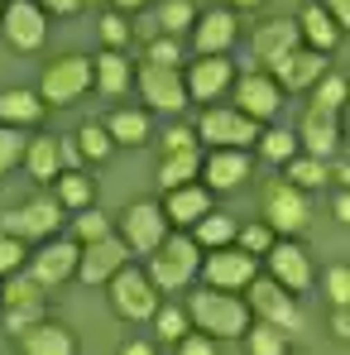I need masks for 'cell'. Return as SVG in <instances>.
Returning a JSON list of instances; mask_svg holds the SVG:
<instances>
[{"label":"cell","instance_id":"cell-21","mask_svg":"<svg viewBox=\"0 0 350 355\" xmlns=\"http://www.w3.org/2000/svg\"><path fill=\"white\" fill-rule=\"evenodd\" d=\"M297 34H302L317 53H326V49H336V44H341V24L322 10V0H312V5L297 15Z\"/></svg>","mask_w":350,"mask_h":355},{"label":"cell","instance_id":"cell-14","mask_svg":"<svg viewBox=\"0 0 350 355\" xmlns=\"http://www.w3.org/2000/svg\"><path fill=\"white\" fill-rule=\"evenodd\" d=\"M192 29H197L192 44H197L202 58H221V53L235 44V15H231V10H207Z\"/></svg>","mask_w":350,"mask_h":355},{"label":"cell","instance_id":"cell-9","mask_svg":"<svg viewBox=\"0 0 350 355\" xmlns=\"http://www.w3.org/2000/svg\"><path fill=\"white\" fill-rule=\"evenodd\" d=\"M139 92H144V101L159 106V111H182V106H187V87H182V72H177V67L144 62V67H139Z\"/></svg>","mask_w":350,"mask_h":355},{"label":"cell","instance_id":"cell-29","mask_svg":"<svg viewBox=\"0 0 350 355\" xmlns=\"http://www.w3.org/2000/svg\"><path fill=\"white\" fill-rule=\"evenodd\" d=\"M24 164H29V173H34V178H53L62 168V144H58V139H29Z\"/></svg>","mask_w":350,"mask_h":355},{"label":"cell","instance_id":"cell-12","mask_svg":"<svg viewBox=\"0 0 350 355\" xmlns=\"http://www.w3.org/2000/svg\"><path fill=\"white\" fill-rule=\"evenodd\" d=\"M235 96H240V116L269 120L279 111V101H283V87H279L274 77H264V72H245L240 87H235Z\"/></svg>","mask_w":350,"mask_h":355},{"label":"cell","instance_id":"cell-55","mask_svg":"<svg viewBox=\"0 0 350 355\" xmlns=\"http://www.w3.org/2000/svg\"><path fill=\"white\" fill-rule=\"evenodd\" d=\"M144 0H116V10H139Z\"/></svg>","mask_w":350,"mask_h":355},{"label":"cell","instance_id":"cell-41","mask_svg":"<svg viewBox=\"0 0 350 355\" xmlns=\"http://www.w3.org/2000/svg\"><path fill=\"white\" fill-rule=\"evenodd\" d=\"M44 322V302H19V307H10V317H5V327L15 331V336H24L29 327H39Z\"/></svg>","mask_w":350,"mask_h":355},{"label":"cell","instance_id":"cell-11","mask_svg":"<svg viewBox=\"0 0 350 355\" xmlns=\"http://www.w3.org/2000/svg\"><path fill=\"white\" fill-rule=\"evenodd\" d=\"M0 19H5V39H10L15 49H39L44 34H49L44 10H39L34 0H10V5L0 10Z\"/></svg>","mask_w":350,"mask_h":355},{"label":"cell","instance_id":"cell-43","mask_svg":"<svg viewBox=\"0 0 350 355\" xmlns=\"http://www.w3.org/2000/svg\"><path fill=\"white\" fill-rule=\"evenodd\" d=\"M326 297H331L336 307H346V297H350V269L346 264H336V269L326 274Z\"/></svg>","mask_w":350,"mask_h":355},{"label":"cell","instance_id":"cell-56","mask_svg":"<svg viewBox=\"0 0 350 355\" xmlns=\"http://www.w3.org/2000/svg\"><path fill=\"white\" fill-rule=\"evenodd\" d=\"M235 5H264V0H235Z\"/></svg>","mask_w":350,"mask_h":355},{"label":"cell","instance_id":"cell-6","mask_svg":"<svg viewBox=\"0 0 350 355\" xmlns=\"http://www.w3.org/2000/svg\"><path fill=\"white\" fill-rule=\"evenodd\" d=\"M197 135L207 144H216V149H245V144L259 139V120L240 116V111H207L202 125H197Z\"/></svg>","mask_w":350,"mask_h":355},{"label":"cell","instance_id":"cell-19","mask_svg":"<svg viewBox=\"0 0 350 355\" xmlns=\"http://www.w3.org/2000/svg\"><path fill=\"white\" fill-rule=\"evenodd\" d=\"M250 279H254V254H235V250H226V254H211V259H207V284L221 288V293L245 288Z\"/></svg>","mask_w":350,"mask_h":355},{"label":"cell","instance_id":"cell-39","mask_svg":"<svg viewBox=\"0 0 350 355\" xmlns=\"http://www.w3.org/2000/svg\"><path fill=\"white\" fill-rule=\"evenodd\" d=\"M111 144H116V139H111L101 125H82V130H77V149H82V154H91V159H106V154H111Z\"/></svg>","mask_w":350,"mask_h":355},{"label":"cell","instance_id":"cell-32","mask_svg":"<svg viewBox=\"0 0 350 355\" xmlns=\"http://www.w3.org/2000/svg\"><path fill=\"white\" fill-rule=\"evenodd\" d=\"M197 24V5L192 0H168L164 10H159V29L173 39V34H182V29H192Z\"/></svg>","mask_w":350,"mask_h":355},{"label":"cell","instance_id":"cell-15","mask_svg":"<svg viewBox=\"0 0 350 355\" xmlns=\"http://www.w3.org/2000/svg\"><path fill=\"white\" fill-rule=\"evenodd\" d=\"M264 254H269V269H274V284H279V288L297 293V288L312 284V264H307V254H302L297 245L283 240V245H269Z\"/></svg>","mask_w":350,"mask_h":355},{"label":"cell","instance_id":"cell-38","mask_svg":"<svg viewBox=\"0 0 350 355\" xmlns=\"http://www.w3.org/2000/svg\"><path fill=\"white\" fill-rule=\"evenodd\" d=\"M259 149H264V159H274V164H288V159H292V149H297V135H288V130L259 135Z\"/></svg>","mask_w":350,"mask_h":355},{"label":"cell","instance_id":"cell-24","mask_svg":"<svg viewBox=\"0 0 350 355\" xmlns=\"http://www.w3.org/2000/svg\"><path fill=\"white\" fill-rule=\"evenodd\" d=\"M274 72H279L283 87H312L322 77V53L317 49H292L283 62H274Z\"/></svg>","mask_w":350,"mask_h":355},{"label":"cell","instance_id":"cell-47","mask_svg":"<svg viewBox=\"0 0 350 355\" xmlns=\"http://www.w3.org/2000/svg\"><path fill=\"white\" fill-rule=\"evenodd\" d=\"M19 254H24V250H19V240L0 231V274H15V269H19Z\"/></svg>","mask_w":350,"mask_h":355},{"label":"cell","instance_id":"cell-44","mask_svg":"<svg viewBox=\"0 0 350 355\" xmlns=\"http://www.w3.org/2000/svg\"><path fill=\"white\" fill-rule=\"evenodd\" d=\"M240 245H245L250 254H264V250L274 245V231H269V226H245V231H240Z\"/></svg>","mask_w":350,"mask_h":355},{"label":"cell","instance_id":"cell-18","mask_svg":"<svg viewBox=\"0 0 350 355\" xmlns=\"http://www.w3.org/2000/svg\"><path fill=\"white\" fill-rule=\"evenodd\" d=\"M182 87H187V96H197V101H216V96L231 87V62H226V58L192 62V72L182 77Z\"/></svg>","mask_w":350,"mask_h":355},{"label":"cell","instance_id":"cell-37","mask_svg":"<svg viewBox=\"0 0 350 355\" xmlns=\"http://www.w3.org/2000/svg\"><path fill=\"white\" fill-rule=\"evenodd\" d=\"M58 197H62V207H87V202H91V178L62 173L58 178Z\"/></svg>","mask_w":350,"mask_h":355},{"label":"cell","instance_id":"cell-52","mask_svg":"<svg viewBox=\"0 0 350 355\" xmlns=\"http://www.w3.org/2000/svg\"><path fill=\"white\" fill-rule=\"evenodd\" d=\"M326 5H331L326 15H331L336 24H346V19H350V0H326Z\"/></svg>","mask_w":350,"mask_h":355},{"label":"cell","instance_id":"cell-7","mask_svg":"<svg viewBox=\"0 0 350 355\" xmlns=\"http://www.w3.org/2000/svg\"><path fill=\"white\" fill-rule=\"evenodd\" d=\"M264 216H269V231L297 236V231L307 226L302 187H292V182H269V187H264Z\"/></svg>","mask_w":350,"mask_h":355},{"label":"cell","instance_id":"cell-36","mask_svg":"<svg viewBox=\"0 0 350 355\" xmlns=\"http://www.w3.org/2000/svg\"><path fill=\"white\" fill-rule=\"evenodd\" d=\"M24 149H29V139H24L15 125H0V173H10V168L24 159Z\"/></svg>","mask_w":350,"mask_h":355},{"label":"cell","instance_id":"cell-26","mask_svg":"<svg viewBox=\"0 0 350 355\" xmlns=\"http://www.w3.org/2000/svg\"><path fill=\"white\" fill-rule=\"evenodd\" d=\"M44 116V101L34 96V92H19V87H10V92H0V125H29V120Z\"/></svg>","mask_w":350,"mask_h":355},{"label":"cell","instance_id":"cell-8","mask_svg":"<svg viewBox=\"0 0 350 355\" xmlns=\"http://www.w3.org/2000/svg\"><path fill=\"white\" fill-rule=\"evenodd\" d=\"M164 236H168V216H164L159 202H134V207H125V245H130V250L149 254V250L164 245Z\"/></svg>","mask_w":350,"mask_h":355},{"label":"cell","instance_id":"cell-2","mask_svg":"<svg viewBox=\"0 0 350 355\" xmlns=\"http://www.w3.org/2000/svg\"><path fill=\"white\" fill-rule=\"evenodd\" d=\"M111 307L125 322H144V317L159 312V293H154V284L139 269H116L111 274Z\"/></svg>","mask_w":350,"mask_h":355},{"label":"cell","instance_id":"cell-53","mask_svg":"<svg viewBox=\"0 0 350 355\" xmlns=\"http://www.w3.org/2000/svg\"><path fill=\"white\" fill-rule=\"evenodd\" d=\"M331 331H336V336H350V317H346V307H336V317H331Z\"/></svg>","mask_w":350,"mask_h":355},{"label":"cell","instance_id":"cell-50","mask_svg":"<svg viewBox=\"0 0 350 355\" xmlns=\"http://www.w3.org/2000/svg\"><path fill=\"white\" fill-rule=\"evenodd\" d=\"M177 355H216V346H211V336H182Z\"/></svg>","mask_w":350,"mask_h":355},{"label":"cell","instance_id":"cell-33","mask_svg":"<svg viewBox=\"0 0 350 355\" xmlns=\"http://www.w3.org/2000/svg\"><path fill=\"white\" fill-rule=\"evenodd\" d=\"M235 236V221L231 216H216V211H207L202 221H197V245H207V250H221L226 240Z\"/></svg>","mask_w":350,"mask_h":355},{"label":"cell","instance_id":"cell-23","mask_svg":"<svg viewBox=\"0 0 350 355\" xmlns=\"http://www.w3.org/2000/svg\"><path fill=\"white\" fill-rule=\"evenodd\" d=\"M19 346H24V355H77V341H72L62 327H53V322L29 327V331L19 336Z\"/></svg>","mask_w":350,"mask_h":355},{"label":"cell","instance_id":"cell-49","mask_svg":"<svg viewBox=\"0 0 350 355\" xmlns=\"http://www.w3.org/2000/svg\"><path fill=\"white\" fill-rule=\"evenodd\" d=\"M164 149H168V154H177V149H197V139H192V130H182V125H177V130H168Z\"/></svg>","mask_w":350,"mask_h":355},{"label":"cell","instance_id":"cell-54","mask_svg":"<svg viewBox=\"0 0 350 355\" xmlns=\"http://www.w3.org/2000/svg\"><path fill=\"white\" fill-rule=\"evenodd\" d=\"M120 355H154V346H149V341H125Z\"/></svg>","mask_w":350,"mask_h":355},{"label":"cell","instance_id":"cell-20","mask_svg":"<svg viewBox=\"0 0 350 355\" xmlns=\"http://www.w3.org/2000/svg\"><path fill=\"white\" fill-rule=\"evenodd\" d=\"M207 211H211V192H207V187H192V182L168 187V202H164V216H168V221L192 226V221H202Z\"/></svg>","mask_w":350,"mask_h":355},{"label":"cell","instance_id":"cell-17","mask_svg":"<svg viewBox=\"0 0 350 355\" xmlns=\"http://www.w3.org/2000/svg\"><path fill=\"white\" fill-rule=\"evenodd\" d=\"M58 226V207L53 202H29V207H19V211H10V216H0V231L15 240L24 236H49Z\"/></svg>","mask_w":350,"mask_h":355},{"label":"cell","instance_id":"cell-46","mask_svg":"<svg viewBox=\"0 0 350 355\" xmlns=\"http://www.w3.org/2000/svg\"><path fill=\"white\" fill-rule=\"evenodd\" d=\"M101 39H106L111 49H120V44H130V24H125L120 15H106V19H101Z\"/></svg>","mask_w":350,"mask_h":355},{"label":"cell","instance_id":"cell-1","mask_svg":"<svg viewBox=\"0 0 350 355\" xmlns=\"http://www.w3.org/2000/svg\"><path fill=\"white\" fill-rule=\"evenodd\" d=\"M187 317L197 322V331H202V336H240V331L250 327L245 302L231 297V293H192Z\"/></svg>","mask_w":350,"mask_h":355},{"label":"cell","instance_id":"cell-10","mask_svg":"<svg viewBox=\"0 0 350 355\" xmlns=\"http://www.w3.org/2000/svg\"><path fill=\"white\" fill-rule=\"evenodd\" d=\"M125 259H130V245L116 236H101L77 254V274H82V284H106L116 269H125Z\"/></svg>","mask_w":350,"mask_h":355},{"label":"cell","instance_id":"cell-34","mask_svg":"<svg viewBox=\"0 0 350 355\" xmlns=\"http://www.w3.org/2000/svg\"><path fill=\"white\" fill-rule=\"evenodd\" d=\"M341 101H346V77H341V72L317 77V111H322V116H336Z\"/></svg>","mask_w":350,"mask_h":355},{"label":"cell","instance_id":"cell-42","mask_svg":"<svg viewBox=\"0 0 350 355\" xmlns=\"http://www.w3.org/2000/svg\"><path fill=\"white\" fill-rule=\"evenodd\" d=\"M154 327H159L164 341H182V331H187V312H182V307H159V312H154Z\"/></svg>","mask_w":350,"mask_h":355},{"label":"cell","instance_id":"cell-51","mask_svg":"<svg viewBox=\"0 0 350 355\" xmlns=\"http://www.w3.org/2000/svg\"><path fill=\"white\" fill-rule=\"evenodd\" d=\"M77 5H82V0H39V10H44V15H49V10H53V15H72Z\"/></svg>","mask_w":350,"mask_h":355},{"label":"cell","instance_id":"cell-40","mask_svg":"<svg viewBox=\"0 0 350 355\" xmlns=\"http://www.w3.org/2000/svg\"><path fill=\"white\" fill-rule=\"evenodd\" d=\"M5 302H10V307H19V302H44V288L34 284V274H15V279L5 284Z\"/></svg>","mask_w":350,"mask_h":355},{"label":"cell","instance_id":"cell-28","mask_svg":"<svg viewBox=\"0 0 350 355\" xmlns=\"http://www.w3.org/2000/svg\"><path fill=\"white\" fill-rule=\"evenodd\" d=\"M91 72H96V82H101L106 96H120V92L130 87V62L120 58V53H101V58H91Z\"/></svg>","mask_w":350,"mask_h":355},{"label":"cell","instance_id":"cell-4","mask_svg":"<svg viewBox=\"0 0 350 355\" xmlns=\"http://www.w3.org/2000/svg\"><path fill=\"white\" fill-rule=\"evenodd\" d=\"M197 250H202L197 240H168V250H159V254H154L149 284H154V288H164V293H177V288L197 274V264H202V254H197Z\"/></svg>","mask_w":350,"mask_h":355},{"label":"cell","instance_id":"cell-31","mask_svg":"<svg viewBox=\"0 0 350 355\" xmlns=\"http://www.w3.org/2000/svg\"><path fill=\"white\" fill-rule=\"evenodd\" d=\"M250 331V355H288V331L259 322V327H245Z\"/></svg>","mask_w":350,"mask_h":355},{"label":"cell","instance_id":"cell-27","mask_svg":"<svg viewBox=\"0 0 350 355\" xmlns=\"http://www.w3.org/2000/svg\"><path fill=\"white\" fill-rule=\"evenodd\" d=\"M202 168V149H177V154H164V164H159V182L164 187H182V182H192Z\"/></svg>","mask_w":350,"mask_h":355},{"label":"cell","instance_id":"cell-13","mask_svg":"<svg viewBox=\"0 0 350 355\" xmlns=\"http://www.w3.org/2000/svg\"><path fill=\"white\" fill-rule=\"evenodd\" d=\"M302 44V34H297V19H269V24H259L254 29V58L259 62H283Z\"/></svg>","mask_w":350,"mask_h":355},{"label":"cell","instance_id":"cell-22","mask_svg":"<svg viewBox=\"0 0 350 355\" xmlns=\"http://www.w3.org/2000/svg\"><path fill=\"white\" fill-rule=\"evenodd\" d=\"M245 178H250V159H245V149H216V154L207 159V187H216V192L240 187Z\"/></svg>","mask_w":350,"mask_h":355},{"label":"cell","instance_id":"cell-5","mask_svg":"<svg viewBox=\"0 0 350 355\" xmlns=\"http://www.w3.org/2000/svg\"><path fill=\"white\" fill-rule=\"evenodd\" d=\"M250 307H254L269 327H279V331H297V327H302V312H297L292 293H283L274 279H250Z\"/></svg>","mask_w":350,"mask_h":355},{"label":"cell","instance_id":"cell-35","mask_svg":"<svg viewBox=\"0 0 350 355\" xmlns=\"http://www.w3.org/2000/svg\"><path fill=\"white\" fill-rule=\"evenodd\" d=\"M288 182L292 187H322L326 182V164L312 159V154L307 159H288Z\"/></svg>","mask_w":350,"mask_h":355},{"label":"cell","instance_id":"cell-3","mask_svg":"<svg viewBox=\"0 0 350 355\" xmlns=\"http://www.w3.org/2000/svg\"><path fill=\"white\" fill-rule=\"evenodd\" d=\"M87 87H91V58L67 53V58H58L49 72H44L39 96H44V101H53V106H72V101H77Z\"/></svg>","mask_w":350,"mask_h":355},{"label":"cell","instance_id":"cell-25","mask_svg":"<svg viewBox=\"0 0 350 355\" xmlns=\"http://www.w3.org/2000/svg\"><path fill=\"white\" fill-rule=\"evenodd\" d=\"M336 139H341V130H336V120H331V116L312 111V116L302 120V144H307V154H312V159H322V164H326V154H336Z\"/></svg>","mask_w":350,"mask_h":355},{"label":"cell","instance_id":"cell-48","mask_svg":"<svg viewBox=\"0 0 350 355\" xmlns=\"http://www.w3.org/2000/svg\"><path fill=\"white\" fill-rule=\"evenodd\" d=\"M77 236L87 240V245H91V240H101V236H111V231H106V216H101V211H87V216L77 221Z\"/></svg>","mask_w":350,"mask_h":355},{"label":"cell","instance_id":"cell-45","mask_svg":"<svg viewBox=\"0 0 350 355\" xmlns=\"http://www.w3.org/2000/svg\"><path fill=\"white\" fill-rule=\"evenodd\" d=\"M149 62H159V67H177V44L168 34H159L154 44H149Z\"/></svg>","mask_w":350,"mask_h":355},{"label":"cell","instance_id":"cell-30","mask_svg":"<svg viewBox=\"0 0 350 355\" xmlns=\"http://www.w3.org/2000/svg\"><path fill=\"white\" fill-rule=\"evenodd\" d=\"M106 135L120 139V144H144L149 139V116L144 111H116L111 125H106Z\"/></svg>","mask_w":350,"mask_h":355},{"label":"cell","instance_id":"cell-16","mask_svg":"<svg viewBox=\"0 0 350 355\" xmlns=\"http://www.w3.org/2000/svg\"><path fill=\"white\" fill-rule=\"evenodd\" d=\"M77 254H82V250H77L72 240H58V245L39 250V254H34V269H29L34 284H39V288H53V284H62L67 274H77Z\"/></svg>","mask_w":350,"mask_h":355}]
</instances>
